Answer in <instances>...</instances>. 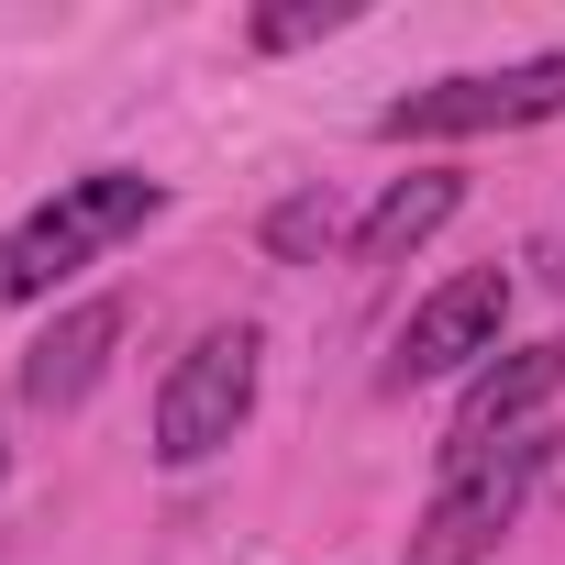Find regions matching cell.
Wrapping results in <instances>:
<instances>
[{
  "label": "cell",
  "instance_id": "cell-1",
  "mask_svg": "<svg viewBox=\"0 0 565 565\" xmlns=\"http://www.w3.org/2000/svg\"><path fill=\"white\" fill-rule=\"evenodd\" d=\"M156 211H167V189H156L145 167H89V178H56V200H34L12 233H0V300H56L89 255L134 244Z\"/></svg>",
  "mask_w": 565,
  "mask_h": 565
},
{
  "label": "cell",
  "instance_id": "cell-2",
  "mask_svg": "<svg viewBox=\"0 0 565 565\" xmlns=\"http://www.w3.org/2000/svg\"><path fill=\"white\" fill-rule=\"evenodd\" d=\"M255 377H266V344H255V322H211V333H189V355L167 366V388H156V466H211L244 422H255Z\"/></svg>",
  "mask_w": 565,
  "mask_h": 565
},
{
  "label": "cell",
  "instance_id": "cell-3",
  "mask_svg": "<svg viewBox=\"0 0 565 565\" xmlns=\"http://www.w3.org/2000/svg\"><path fill=\"white\" fill-rule=\"evenodd\" d=\"M565 111V45L521 56V67H455L433 89H399L377 111V145H466V134H521Z\"/></svg>",
  "mask_w": 565,
  "mask_h": 565
},
{
  "label": "cell",
  "instance_id": "cell-4",
  "mask_svg": "<svg viewBox=\"0 0 565 565\" xmlns=\"http://www.w3.org/2000/svg\"><path fill=\"white\" fill-rule=\"evenodd\" d=\"M543 466H554V433H543V422L510 433V444L477 455V466H444V488H433V510H422V532H411V565H488L499 532L521 521V499L543 488Z\"/></svg>",
  "mask_w": 565,
  "mask_h": 565
},
{
  "label": "cell",
  "instance_id": "cell-5",
  "mask_svg": "<svg viewBox=\"0 0 565 565\" xmlns=\"http://www.w3.org/2000/svg\"><path fill=\"white\" fill-rule=\"evenodd\" d=\"M499 322H510V266H466L399 322L388 344V388H422V377H455V366H488L499 355Z\"/></svg>",
  "mask_w": 565,
  "mask_h": 565
},
{
  "label": "cell",
  "instance_id": "cell-6",
  "mask_svg": "<svg viewBox=\"0 0 565 565\" xmlns=\"http://www.w3.org/2000/svg\"><path fill=\"white\" fill-rule=\"evenodd\" d=\"M554 388H565V344H510V355H488V366L466 377V399H455L444 466H477V455H499L510 433H532V422L554 411Z\"/></svg>",
  "mask_w": 565,
  "mask_h": 565
},
{
  "label": "cell",
  "instance_id": "cell-7",
  "mask_svg": "<svg viewBox=\"0 0 565 565\" xmlns=\"http://www.w3.org/2000/svg\"><path fill=\"white\" fill-rule=\"evenodd\" d=\"M122 333H134V311H122V300H78V311H56V322L23 344V366H12L23 411H78V399L111 377Z\"/></svg>",
  "mask_w": 565,
  "mask_h": 565
},
{
  "label": "cell",
  "instance_id": "cell-8",
  "mask_svg": "<svg viewBox=\"0 0 565 565\" xmlns=\"http://www.w3.org/2000/svg\"><path fill=\"white\" fill-rule=\"evenodd\" d=\"M455 211H466V178H455V167H411V178L355 222V244H344V255H355V266H399V255H411V244H433Z\"/></svg>",
  "mask_w": 565,
  "mask_h": 565
},
{
  "label": "cell",
  "instance_id": "cell-9",
  "mask_svg": "<svg viewBox=\"0 0 565 565\" xmlns=\"http://www.w3.org/2000/svg\"><path fill=\"white\" fill-rule=\"evenodd\" d=\"M322 244H355V233H344V211H333V189H300V200H277V211H266V255L311 266Z\"/></svg>",
  "mask_w": 565,
  "mask_h": 565
},
{
  "label": "cell",
  "instance_id": "cell-10",
  "mask_svg": "<svg viewBox=\"0 0 565 565\" xmlns=\"http://www.w3.org/2000/svg\"><path fill=\"white\" fill-rule=\"evenodd\" d=\"M344 23H355V0H277V12L244 23V45H255V56H289V45H322V34H344Z\"/></svg>",
  "mask_w": 565,
  "mask_h": 565
},
{
  "label": "cell",
  "instance_id": "cell-11",
  "mask_svg": "<svg viewBox=\"0 0 565 565\" xmlns=\"http://www.w3.org/2000/svg\"><path fill=\"white\" fill-rule=\"evenodd\" d=\"M0 477H12V444H0Z\"/></svg>",
  "mask_w": 565,
  "mask_h": 565
}]
</instances>
